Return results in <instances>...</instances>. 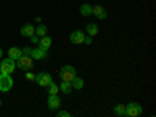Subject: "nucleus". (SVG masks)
<instances>
[{
  "instance_id": "f257e3e1",
  "label": "nucleus",
  "mask_w": 156,
  "mask_h": 117,
  "mask_svg": "<svg viewBox=\"0 0 156 117\" xmlns=\"http://www.w3.org/2000/svg\"><path fill=\"white\" fill-rule=\"evenodd\" d=\"M59 76H61V80L62 81H70L76 76V69L73 66H70V64H67V66H64L61 70H59Z\"/></svg>"
},
{
  "instance_id": "f03ea898",
  "label": "nucleus",
  "mask_w": 156,
  "mask_h": 117,
  "mask_svg": "<svg viewBox=\"0 0 156 117\" xmlns=\"http://www.w3.org/2000/svg\"><path fill=\"white\" fill-rule=\"evenodd\" d=\"M17 67H16V61L11 58H5L2 59V64H0V73L3 75H11Z\"/></svg>"
},
{
  "instance_id": "7ed1b4c3",
  "label": "nucleus",
  "mask_w": 156,
  "mask_h": 117,
  "mask_svg": "<svg viewBox=\"0 0 156 117\" xmlns=\"http://www.w3.org/2000/svg\"><path fill=\"white\" fill-rule=\"evenodd\" d=\"M16 67H19L20 70H31L33 69V58L30 55H20V58L17 59Z\"/></svg>"
},
{
  "instance_id": "20e7f679",
  "label": "nucleus",
  "mask_w": 156,
  "mask_h": 117,
  "mask_svg": "<svg viewBox=\"0 0 156 117\" xmlns=\"http://www.w3.org/2000/svg\"><path fill=\"white\" fill-rule=\"evenodd\" d=\"M142 114V106L136 101H131L128 103L126 108H125V115H129V117H136V115H140Z\"/></svg>"
},
{
  "instance_id": "39448f33",
  "label": "nucleus",
  "mask_w": 156,
  "mask_h": 117,
  "mask_svg": "<svg viewBox=\"0 0 156 117\" xmlns=\"http://www.w3.org/2000/svg\"><path fill=\"white\" fill-rule=\"evenodd\" d=\"M11 87H12V78H11V75L0 73V92H9Z\"/></svg>"
},
{
  "instance_id": "423d86ee",
  "label": "nucleus",
  "mask_w": 156,
  "mask_h": 117,
  "mask_svg": "<svg viewBox=\"0 0 156 117\" xmlns=\"http://www.w3.org/2000/svg\"><path fill=\"white\" fill-rule=\"evenodd\" d=\"M34 81H36L39 86L47 87L53 80H51V75H50V73H47V72H41V73H37V75L34 76Z\"/></svg>"
},
{
  "instance_id": "0eeeda50",
  "label": "nucleus",
  "mask_w": 156,
  "mask_h": 117,
  "mask_svg": "<svg viewBox=\"0 0 156 117\" xmlns=\"http://www.w3.org/2000/svg\"><path fill=\"white\" fill-rule=\"evenodd\" d=\"M92 14L97 16V19H100V20H105V19L108 17L106 9L103 8L101 5H95V6H92Z\"/></svg>"
},
{
  "instance_id": "6e6552de",
  "label": "nucleus",
  "mask_w": 156,
  "mask_h": 117,
  "mask_svg": "<svg viewBox=\"0 0 156 117\" xmlns=\"http://www.w3.org/2000/svg\"><path fill=\"white\" fill-rule=\"evenodd\" d=\"M83 41H84V33L81 31V30H75V31H72V34H70V42L72 44H83Z\"/></svg>"
},
{
  "instance_id": "1a4fd4ad",
  "label": "nucleus",
  "mask_w": 156,
  "mask_h": 117,
  "mask_svg": "<svg viewBox=\"0 0 156 117\" xmlns=\"http://www.w3.org/2000/svg\"><path fill=\"white\" fill-rule=\"evenodd\" d=\"M30 56H31L33 59H45V58H47V50H44V48H41V47L31 48Z\"/></svg>"
},
{
  "instance_id": "9d476101",
  "label": "nucleus",
  "mask_w": 156,
  "mask_h": 117,
  "mask_svg": "<svg viewBox=\"0 0 156 117\" xmlns=\"http://www.w3.org/2000/svg\"><path fill=\"white\" fill-rule=\"evenodd\" d=\"M47 105H48V109H58L61 106V98L58 95H50L47 100Z\"/></svg>"
},
{
  "instance_id": "9b49d317",
  "label": "nucleus",
  "mask_w": 156,
  "mask_h": 117,
  "mask_svg": "<svg viewBox=\"0 0 156 117\" xmlns=\"http://www.w3.org/2000/svg\"><path fill=\"white\" fill-rule=\"evenodd\" d=\"M20 34H22V36L30 37L31 34H34V27H33L31 23H25V25H22V28H20Z\"/></svg>"
},
{
  "instance_id": "f8f14e48",
  "label": "nucleus",
  "mask_w": 156,
  "mask_h": 117,
  "mask_svg": "<svg viewBox=\"0 0 156 117\" xmlns=\"http://www.w3.org/2000/svg\"><path fill=\"white\" fill-rule=\"evenodd\" d=\"M39 47H41V48H44V50H48L50 48V45H51V37L50 36H42L41 39H39Z\"/></svg>"
},
{
  "instance_id": "ddd939ff",
  "label": "nucleus",
  "mask_w": 156,
  "mask_h": 117,
  "mask_svg": "<svg viewBox=\"0 0 156 117\" xmlns=\"http://www.w3.org/2000/svg\"><path fill=\"white\" fill-rule=\"evenodd\" d=\"M8 55H9L8 58L17 61V59L20 58V55H22V50H20V48H17V47H11V48L8 50Z\"/></svg>"
},
{
  "instance_id": "4468645a",
  "label": "nucleus",
  "mask_w": 156,
  "mask_h": 117,
  "mask_svg": "<svg viewBox=\"0 0 156 117\" xmlns=\"http://www.w3.org/2000/svg\"><path fill=\"white\" fill-rule=\"evenodd\" d=\"M86 31H87V34L89 36H95V34H98V27H97V23H87L86 25Z\"/></svg>"
},
{
  "instance_id": "2eb2a0df",
  "label": "nucleus",
  "mask_w": 156,
  "mask_h": 117,
  "mask_svg": "<svg viewBox=\"0 0 156 117\" xmlns=\"http://www.w3.org/2000/svg\"><path fill=\"white\" fill-rule=\"evenodd\" d=\"M80 12L83 16H90L92 14V5H89V3H83L80 6Z\"/></svg>"
},
{
  "instance_id": "dca6fc26",
  "label": "nucleus",
  "mask_w": 156,
  "mask_h": 117,
  "mask_svg": "<svg viewBox=\"0 0 156 117\" xmlns=\"http://www.w3.org/2000/svg\"><path fill=\"white\" fill-rule=\"evenodd\" d=\"M59 89H61V92H64V94H70L72 92V83L70 81H62L59 84Z\"/></svg>"
},
{
  "instance_id": "f3484780",
  "label": "nucleus",
  "mask_w": 156,
  "mask_h": 117,
  "mask_svg": "<svg viewBox=\"0 0 156 117\" xmlns=\"http://www.w3.org/2000/svg\"><path fill=\"white\" fill-rule=\"evenodd\" d=\"M83 86H84V81L81 80L80 76H75L73 80H72V87H73V89L80 90V89H83Z\"/></svg>"
},
{
  "instance_id": "a211bd4d",
  "label": "nucleus",
  "mask_w": 156,
  "mask_h": 117,
  "mask_svg": "<svg viewBox=\"0 0 156 117\" xmlns=\"http://www.w3.org/2000/svg\"><path fill=\"white\" fill-rule=\"evenodd\" d=\"M58 92H59V86H58L55 81H51V83L48 84V94H50V95H58Z\"/></svg>"
},
{
  "instance_id": "6ab92c4d",
  "label": "nucleus",
  "mask_w": 156,
  "mask_h": 117,
  "mask_svg": "<svg viewBox=\"0 0 156 117\" xmlns=\"http://www.w3.org/2000/svg\"><path fill=\"white\" fill-rule=\"evenodd\" d=\"M34 34H37V36H45V34H47V27H45L44 23L37 25V28H34Z\"/></svg>"
},
{
  "instance_id": "aec40b11",
  "label": "nucleus",
  "mask_w": 156,
  "mask_h": 117,
  "mask_svg": "<svg viewBox=\"0 0 156 117\" xmlns=\"http://www.w3.org/2000/svg\"><path fill=\"white\" fill-rule=\"evenodd\" d=\"M125 108H126V105H115L114 114L115 115H125Z\"/></svg>"
},
{
  "instance_id": "412c9836",
  "label": "nucleus",
  "mask_w": 156,
  "mask_h": 117,
  "mask_svg": "<svg viewBox=\"0 0 156 117\" xmlns=\"http://www.w3.org/2000/svg\"><path fill=\"white\" fill-rule=\"evenodd\" d=\"M83 44L90 45V44H92V37H90V36H84V41H83Z\"/></svg>"
},
{
  "instance_id": "4be33fe9",
  "label": "nucleus",
  "mask_w": 156,
  "mask_h": 117,
  "mask_svg": "<svg viewBox=\"0 0 156 117\" xmlns=\"http://www.w3.org/2000/svg\"><path fill=\"white\" fill-rule=\"evenodd\" d=\"M58 117H70V112H67V111H58Z\"/></svg>"
},
{
  "instance_id": "5701e85b",
  "label": "nucleus",
  "mask_w": 156,
  "mask_h": 117,
  "mask_svg": "<svg viewBox=\"0 0 156 117\" xmlns=\"http://www.w3.org/2000/svg\"><path fill=\"white\" fill-rule=\"evenodd\" d=\"M30 41L34 42V44H37V42H39V36H37V34H31V36H30Z\"/></svg>"
},
{
  "instance_id": "b1692460",
  "label": "nucleus",
  "mask_w": 156,
  "mask_h": 117,
  "mask_svg": "<svg viewBox=\"0 0 156 117\" xmlns=\"http://www.w3.org/2000/svg\"><path fill=\"white\" fill-rule=\"evenodd\" d=\"M31 53V48L30 47H23L22 48V55H30Z\"/></svg>"
},
{
  "instance_id": "393cba45",
  "label": "nucleus",
  "mask_w": 156,
  "mask_h": 117,
  "mask_svg": "<svg viewBox=\"0 0 156 117\" xmlns=\"http://www.w3.org/2000/svg\"><path fill=\"white\" fill-rule=\"evenodd\" d=\"M34 76H36V75H33L30 70H27V80H30V81H34Z\"/></svg>"
},
{
  "instance_id": "a878e982",
  "label": "nucleus",
  "mask_w": 156,
  "mask_h": 117,
  "mask_svg": "<svg viewBox=\"0 0 156 117\" xmlns=\"http://www.w3.org/2000/svg\"><path fill=\"white\" fill-rule=\"evenodd\" d=\"M2 56H3V51H2V48H0V59H2Z\"/></svg>"
},
{
  "instance_id": "bb28decb",
  "label": "nucleus",
  "mask_w": 156,
  "mask_h": 117,
  "mask_svg": "<svg viewBox=\"0 0 156 117\" xmlns=\"http://www.w3.org/2000/svg\"><path fill=\"white\" fill-rule=\"evenodd\" d=\"M0 106H2V100H0Z\"/></svg>"
}]
</instances>
